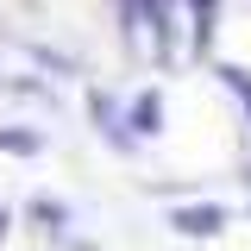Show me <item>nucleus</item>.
<instances>
[{"mask_svg": "<svg viewBox=\"0 0 251 251\" xmlns=\"http://www.w3.org/2000/svg\"><path fill=\"white\" fill-rule=\"evenodd\" d=\"M176 232H188V239H214L220 226H226V207H214V201H201V207H176Z\"/></svg>", "mask_w": 251, "mask_h": 251, "instance_id": "f257e3e1", "label": "nucleus"}, {"mask_svg": "<svg viewBox=\"0 0 251 251\" xmlns=\"http://www.w3.org/2000/svg\"><path fill=\"white\" fill-rule=\"evenodd\" d=\"M157 107H163V94H138V107H132V126H138V132H157Z\"/></svg>", "mask_w": 251, "mask_h": 251, "instance_id": "f03ea898", "label": "nucleus"}, {"mask_svg": "<svg viewBox=\"0 0 251 251\" xmlns=\"http://www.w3.org/2000/svg\"><path fill=\"white\" fill-rule=\"evenodd\" d=\"M220 75H226V82H232V88H239V94L251 100V88H245V69H220Z\"/></svg>", "mask_w": 251, "mask_h": 251, "instance_id": "20e7f679", "label": "nucleus"}, {"mask_svg": "<svg viewBox=\"0 0 251 251\" xmlns=\"http://www.w3.org/2000/svg\"><path fill=\"white\" fill-rule=\"evenodd\" d=\"M0 151H38V132H0Z\"/></svg>", "mask_w": 251, "mask_h": 251, "instance_id": "7ed1b4c3", "label": "nucleus"}, {"mask_svg": "<svg viewBox=\"0 0 251 251\" xmlns=\"http://www.w3.org/2000/svg\"><path fill=\"white\" fill-rule=\"evenodd\" d=\"M188 6H195V19H201V25L214 19V0H188Z\"/></svg>", "mask_w": 251, "mask_h": 251, "instance_id": "39448f33", "label": "nucleus"}]
</instances>
